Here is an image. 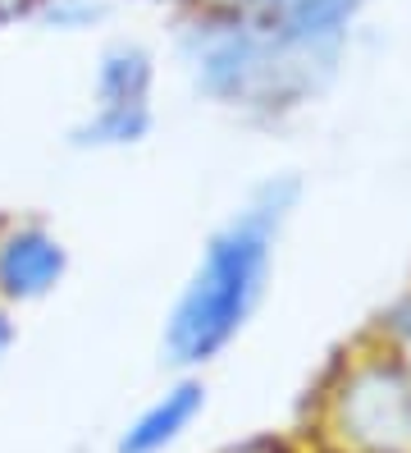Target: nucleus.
Wrapping results in <instances>:
<instances>
[{"label":"nucleus","instance_id":"obj_2","mask_svg":"<svg viewBox=\"0 0 411 453\" xmlns=\"http://www.w3.org/2000/svg\"><path fill=\"white\" fill-rule=\"evenodd\" d=\"M339 435L352 453H411V376L375 362L339 394Z\"/></svg>","mask_w":411,"mask_h":453},{"label":"nucleus","instance_id":"obj_3","mask_svg":"<svg viewBox=\"0 0 411 453\" xmlns=\"http://www.w3.org/2000/svg\"><path fill=\"white\" fill-rule=\"evenodd\" d=\"M202 408H206V389L197 380L174 385L137 421H128V431L119 435V453H164L170 444L183 440V431L202 417Z\"/></svg>","mask_w":411,"mask_h":453},{"label":"nucleus","instance_id":"obj_5","mask_svg":"<svg viewBox=\"0 0 411 453\" xmlns=\"http://www.w3.org/2000/svg\"><path fill=\"white\" fill-rule=\"evenodd\" d=\"M147 88H151V60L137 46H115L101 60V111H147Z\"/></svg>","mask_w":411,"mask_h":453},{"label":"nucleus","instance_id":"obj_8","mask_svg":"<svg viewBox=\"0 0 411 453\" xmlns=\"http://www.w3.org/2000/svg\"><path fill=\"white\" fill-rule=\"evenodd\" d=\"M5 349H10V321L0 316V353H5Z\"/></svg>","mask_w":411,"mask_h":453},{"label":"nucleus","instance_id":"obj_1","mask_svg":"<svg viewBox=\"0 0 411 453\" xmlns=\"http://www.w3.org/2000/svg\"><path fill=\"white\" fill-rule=\"evenodd\" d=\"M293 197H297L293 179L265 183L256 202L238 211L210 238L197 275L183 288V298L170 316V330H164V353H170L174 366L210 362L242 330L247 311L256 307L261 288H265L270 248H274V234H279Z\"/></svg>","mask_w":411,"mask_h":453},{"label":"nucleus","instance_id":"obj_4","mask_svg":"<svg viewBox=\"0 0 411 453\" xmlns=\"http://www.w3.org/2000/svg\"><path fill=\"white\" fill-rule=\"evenodd\" d=\"M65 271V252L42 229H19L0 243V288L10 298H37Z\"/></svg>","mask_w":411,"mask_h":453},{"label":"nucleus","instance_id":"obj_7","mask_svg":"<svg viewBox=\"0 0 411 453\" xmlns=\"http://www.w3.org/2000/svg\"><path fill=\"white\" fill-rule=\"evenodd\" d=\"M46 19L55 23V28H78V23L96 19V5H92V0H55Z\"/></svg>","mask_w":411,"mask_h":453},{"label":"nucleus","instance_id":"obj_6","mask_svg":"<svg viewBox=\"0 0 411 453\" xmlns=\"http://www.w3.org/2000/svg\"><path fill=\"white\" fill-rule=\"evenodd\" d=\"M147 124V111H101L88 128H78V142H137Z\"/></svg>","mask_w":411,"mask_h":453}]
</instances>
